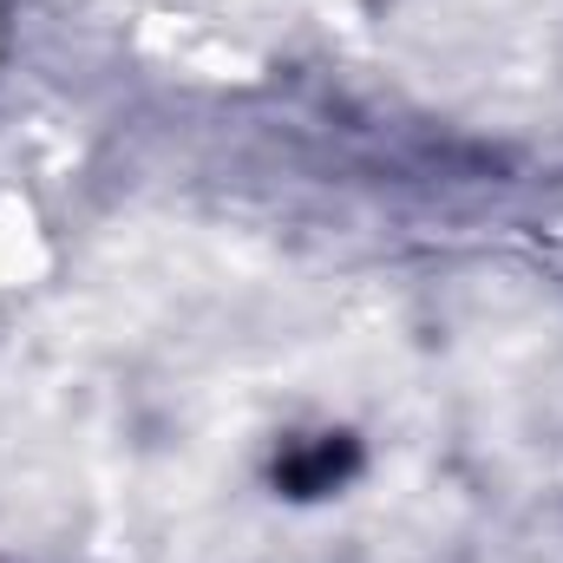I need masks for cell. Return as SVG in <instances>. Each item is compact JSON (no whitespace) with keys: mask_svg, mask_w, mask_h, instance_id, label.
<instances>
[{"mask_svg":"<svg viewBox=\"0 0 563 563\" xmlns=\"http://www.w3.org/2000/svg\"><path fill=\"white\" fill-rule=\"evenodd\" d=\"M341 472H347V445H314V452H308V459H295L282 478H288L295 492H328Z\"/></svg>","mask_w":563,"mask_h":563,"instance_id":"6da1fadb","label":"cell"}]
</instances>
